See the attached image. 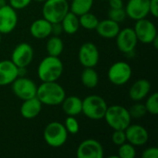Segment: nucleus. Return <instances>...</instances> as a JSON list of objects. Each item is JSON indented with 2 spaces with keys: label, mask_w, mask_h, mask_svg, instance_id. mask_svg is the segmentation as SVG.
Segmentation results:
<instances>
[{
  "label": "nucleus",
  "mask_w": 158,
  "mask_h": 158,
  "mask_svg": "<svg viewBox=\"0 0 158 158\" xmlns=\"http://www.w3.org/2000/svg\"><path fill=\"white\" fill-rule=\"evenodd\" d=\"M36 97L43 105L58 106L66 97V92L56 81H45L37 86Z\"/></svg>",
  "instance_id": "f257e3e1"
},
{
  "label": "nucleus",
  "mask_w": 158,
  "mask_h": 158,
  "mask_svg": "<svg viewBox=\"0 0 158 158\" xmlns=\"http://www.w3.org/2000/svg\"><path fill=\"white\" fill-rule=\"evenodd\" d=\"M64 66L59 56H47L39 64L37 75L42 82L56 81L63 74Z\"/></svg>",
  "instance_id": "f03ea898"
},
{
  "label": "nucleus",
  "mask_w": 158,
  "mask_h": 158,
  "mask_svg": "<svg viewBox=\"0 0 158 158\" xmlns=\"http://www.w3.org/2000/svg\"><path fill=\"white\" fill-rule=\"evenodd\" d=\"M104 118L107 125L113 130L125 131V129L131 123V117L129 109L119 105L107 106Z\"/></svg>",
  "instance_id": "7ed1b4c3"
},
{
  "label": "nucleus",
  "mask_w": 158,
  "mask_h": 158,
  "mask_svg": "<svg viewBox=\"0 0 158 158\" xmlns=\"http://www.w3.org/2000/svg\"><path fill=\"white\" fill-rule=\"evenodd\" d=\"M107 106H108L103 97L96 94H92L86 96L82 100L81 113H83L84 116L90 119L99 120L104 118Z\"/></svg>",
  "instance_id": "20e7f679"
},
{
  "label": "nucleus",
  "mask_w": 158,
  "mask_h": 158,
  "mask_svg": "<svg viewBox=\"0 0 158 158\" xmlns=\"http://www.w3.org/2000/svg\"><path fill=\"white\" fill-rule=\"evenodd\" d=\"M68 131L64 124L58 121H52L46 125L44 130V140L47 145L53 148H58L64 145L68 140Z\"/></svg>",
  "instance_id": "39448f33"
},
{
  "label": "nucleus",
  "mask_w": 158,
  "mask_h": 158,
  "mask_svg": "<svg viewBox=\"0 0 158 158\" xmlns=\"http://www.w3.org/2000/svg\"><path fill=\"white\" fill-rule=\"evenodd\" d=\"M69 11V4L68 0H45L42 9L43 18L51 23L61 22Z\"/></svg>",
  "instance_id": "423d86ee"
},
{
  "label": "nucleus",
  "mask_w": 158,
  "mask_h": 158,
  "mask_svg": "<svg viewBox=\"0 0 158 158\" xmlns=\"http://www.w3.org/2000/svg\"><path fill=\"white\" fill-rule=\"evenodd\" d=\"M132 69L129 63L125 61H117L110 66L107 71L109 81L116 85L121 86L126 84L131 78Z\"/></svg>",
  "instance_id": "0eeeda50"
},
{
  "label": "nucleus",
  "mask_w": 158,
  "mask_h": 158,
  "mask_svg": "<svg viewBox=\"0 0 158 158\" xmlns=\"http://www.w3.org/2000/svg\"><path fill=\"white\" fill-rule=\"evenodd\" d=\"M11 89L18 98L24 101L36 96L37 85L32 80L21 76L18 77L11 83Z\"/></svg>",
  "instance_id": "6e6552de"
},
{
  "label": "nucleus",
  "mask_w": 158,
  "mask_h": 158,
  "mask_svg": "<svg viewBox=\"0 0 158 158\" xmlns=\"http://www.w3.org/2000/svg\"><path fill=\"white\" fill-rule=\"evenodd\" d=\"M138 42L145 44H152L154 39L157 37V30L155 23L146 18L136 20L133 28Z\"/></svg>",
  "instance_id": "1a4fd4ad"
},
{
  "label": "nucleus",
  "mask_w": 158,
  "mask_h": 158,
  "mask_svg": "<svg viewBox=\"0 0 158 158\" xmlns=\"http://www.w3.org/2000/svg\"><path fill=\"white\" fill-rule=\"evenodd\" d=\"M33 48L28 43H20L15 46L11 54V61L18 68H27L33 59Z\"/></svg>",
  "instance_id": "9d476101"
},
{
  "label": "nucleus",
  "mask_w": 158,
  "mask_h": 158,
  "mask_svg": "<svg viewBox=\"0 0 158 158\" xmlns=\"http://www.w3.org/2000/svg\"><path fill=\"white\" fill-rule=\"evenodd\" d=\"M116 44L118 49L125 55L133 52L138 44V39L133 28L120 29L116 36Z\"/></svg>",
  "instance_id": "9b49d317"
},
{
  "label": "nucleus",
  "mask_w": 158,
  "mask_h": 158,
  "mask_svg": "<svg viewBox=\"0 0 158 158\" xmlns=\"http://www.w3.org/2000/svg\"><path fill=\"white\" fill-rule=\"evenodd\" d=\"M18 25V13L9 5L0 6V33L8 34Z\"/></svg>",
  "instance_id": "f8f14e48"
},
{
  "label": "nucleus",
  "mask_w": 158,
  "mask_h": 158,
  "mask_svg": "<svg viewBox=\"0 0 158 158\" xmlns=\"http://www.w3.org/2000/svg\"><path fill=\"white\" fill-rule=\"evenodd\" d=\"M77 156L79 158H103L104 148L97 140L86 139L79 144Z\"/></svg>",
  "instance_id": "ddd939ff"
},
{
  "label": "nucleus",
  "mask_w": 158,
  "mask_h": 158,
  "mask_svg": "<svg viewBox=\"0 0 158 158\" xmlns=\"http://www.w3.org/2000/svg\"><path fill=\"white\" fill-rule=\"evenodd\" d=\"M79 61L84 68H94L99 62V50L97 46L91 42L81 44L79 50Z\"/></svg>",
  "instance_id": "4468645a"
},
{
  "label": "nucleus",
  "mask_w": 158,
  "mask_h": 158,
  "mask_svg": "<svg viewBox=\"0 0 158 158\" xmlns=\"http://www.w3.org/2000/svg\"><path fill=\"white\" fill-rule=\"evenodd\" d=\"M125 11L127 17L135 21L144 19L150 13V0H128Z\"/></svg>",
  "instance_id": "2eb2a0df"
},
{
  "label": "nucleus",
  "mask_w": 158,
  "mask_h": 158,
  "mask_svg": "<svg viewBox=\"0 0 158 158\" xmlns=\"http://www.w3.org/2000/svg\"><path fill=\"white\" fill-rule=\"evenodd\" d=\"M126 140L131 144L136 146H143L146 144L149 140V134L147 130L139 124H130L125 129Z\"/></svg>",
  "instance_id": "dca6fc26"
},
{
  "label": "nucleus",
  "mask_w": 158,
  "mask_h": 158,
  "mask_svg": "<svg viewBox=\"0 0 158 158\" xmlns=\"http://www.w3.org/2000/svg\"><path fill=\"white\" fill-rule=\"evenodd\" d=\"M19 77V68L8 59L0 61V86L11 84Z\"/></svg>",
  "instance_id": "f3484780"
},
{
  "label": "nucleus",
  "mask_w": 158,
  "mask_h": 158,
  "mask_svg": "<svg viewBox=\"0 0 158 158\" xmlns=\"http://www.w3.org/2000/svg\"><path fill=\"white\" fill-rule=\"evenodd\" d=\"M150 91V81L145 79H140L131 86L129 90V96L134 102H141L148 95Z\"/></svg>",
  "instance_id": "a211bd4d"
},
{
  "label": "nucleus",
  "mask_w": 158,
  "mask_h": 158,
  "mask_svg": "<svg viewBox=\"0 0 158 158\" xmlns=\"http://www.w3.org/2000/svg\"><path fill=\"white\" fill-rule=\"evenodd\" d=\"M43 104L35 96L27 100H24L20 106V115L26 119H31L36 118L42 111Z\"/></svg>",
  "instance_id": "6ab92c4d"
},
{
  "label": "nucleus",
  "mask_w": 158,
  "mask_h": 158,
  "mask_svg": "<svg viewBox=\"0 0 158 158\" xmlns=\"http://www.w3.org/2000/svg\"><path fill=\"white\" fill-rule=\"evenodd\" d=\"M95 31L98 33V35H100L103 38L113 39L116 38L118 31H120V26L119 23L110 19H106L98 22Z\"/></svg>",
  "instance_id": "aec40b11"
},
{
  "label": "nucleus",
  "mask_w": 158,
  "mask_h": 158,
  "mask_svg": "<svg viewBox=\"0 0 158 158\" xmlns=\"http://www.w3.org/2000/svg\"><path fill=\"white\" fill-rule=\"evenodd\" d=\"M52 23L42 18L34 20L30 26V32L36 39H45L51 35Z\"/></svg>",
  "instance_id": "412c9836"
},
{
  "label": "nucleus",
  "mask_w": 158,
  "mask_h": 158,
  "mask_svg": "<svg viewBox=\"0 0 158 158\" xmlns=\"http://www.w3.org/2000/svg\"><path fill=\"white\" fill-rule=\"evenodd\" d=\"M62 109L67 116L76 117L81 113L82 110V100L78 96H69L65 97L61 103Z\"/></svg>",
  "instance_id": "4be33fe9"
},
{
  "label": "nucleus",
  "mask_w": 158,
  "mask_h": 158,
  "mask_svg": "<svg viewBox=\"0 0 158 158\" xmlns=\"http://www.w3.org/2000/svg\"><path fill=\"white\" fill-rule=\"evenodd\" d=\"M61 25L63 28V31L67 34H74L78 31L80 26L79 16L75 15L71 11H69L66 16L61 20Z\"/></svg>",
  "instance_id": "5701e85b"
},
{
  "label": "nucleus",
  "mask_w": 158,
  "mask_h": 158,
  "mask_svg": "<svg viewBox=\"0 0 158 158\" xmlns=\"http://www.w3.org/2000/svg\"><path fill=\"white\" fill-rule=\"evenodd\" d=\"M81 81L85 87L93 89L97 86L99 82V76L94 68H84L81 75Z\"/></svg>",
  "instance_id": "b1692460"
},
{
  "label": "nucleus",
  "mask_w": 158,
  "mask_h": 158,
  "mask_svg": "<svg viewBox=\"0 0 158 158\" xmlns=\"http://www.w3.org/2000/svg\"><path fill=\"white\" fill-rule=\"evenodd\" d=\"M64 49V44L59 36L53 35L46 42V52L48 56H59Z\"/></svg>",
  "instance_id": "393cba45"
},
{
  "label": "nucleus",
  "mask_w": 158,
  "mask_h": 158,
  "mask_svg": "<svg viewBox=\"0 0 158 158\" xmlns=\"http://www.w3.org/2000/svg\"><path fill=\"white\" fill-rule=\"evenodd\" d=\"M94 5V0H72L69 5V11L77 16L90 12Z\"/></svg>",
  "instance_id": "a878e982"
},
{
  "label": "nucleus",
  "mask_w": 158,
  "mask_h": 158,
  "mask_svg": "<svg viewBox=\"0 0 158 158\" xmlns=\"http://www.w3.org/2000/svg\"><path fill=\"white\" fill-rule=\"evenodd\" d=\"M79 21L80 26H81L82 28L86 30H95L99 22V19L94 14L87 12L79 16Z\"/></svg>",
  "instance_id": "bb28decb"
},
{
  "label": "nucleus",
  "mask_w": 158,
  "mask_h": 158,
  "mask_svg": "<svg viewBox=\"0 0 158 158\" xmlns=\"http://www.w3.org/2000/svg\"><path fill=\"white\" fill-rule=\"evenodd\" d=\"M136 156L135 146L130 143H124L118 146V158H134Z\"/></svg>",
  "instance_id": "cd10ccee"
},
{
  "label": "nucleus",
  "mask_w": 158,
  "mask_h": 158,
  "mask_svg": "<svg viewBox=\"0 0 158 158\" xmlns=\"http://www.w3.org/2000/svg\"><path fill=\"white\" fill-rule=\"evenodd\" d=\"M145 108L147 110V113L156 116L158 114V94L155 92L152 94L146 100L145 104Z\"/></svg>",
  "instance_id": "c85d7f7f"
},
{
  "label": "nucleus",
  "mask_w": 158,
  "mask_h": 158,
  "mask_svg": "<svg viewBox=\"0 0 158 158\" xmlns=\"http://www.w3.org/2000/svg\"><path fill=\"white\" fill-rule=\"evenodd\" d=\"M129 112L131 118H141L147 114L144 104H142L140 102H136V104L132 105L129 109Z\"/></svg>",
  "instance_id": "c756f323"
},
{
  "label": "nucleus",
  "mask_w": 158,
  "mask_h": 158,
  "mask_svg": "<svg viewBox=\"0 0 158 158\" xmlns=\"http://www.w3.org/2000/svg\"><path fill=\"white\" fill-rule=\"evenodd\" d=\"M127 18V14L125 11V8L120 7V8H110L108 11V19L120 23L125 20Z\"/></svg>",
  "instance_id": "7c9ffc66"
},
{
  "label": "nucleus",
  "mask_w": 158,
  "mask_h": 158,
  "mask_svg": "<svg viewBox=\"0 0 158 158\" xmlns=\"http://www.w3.org/2000/svg\"><path fill=\"white\" fill-rule=\"evenodd\" d=\"M68 133L69 134H77L80 131V124L75 117L68 116V118L65 120L64 124Z\"/></svg>",
  "instance_id": "2f4dec72"
},
{
  "label": "nucleus",
  "mask_w": 158,
  "mask_h": 158,
  "mask_svg": "<svg viewBox=\"0 0 158 158\" xmlns=\"http://www.w3.org/2000/svg\"><path fill=\"white\" fill-rule=\"evenodd\" d=\"M111 140H112V143L117 146H119V145L123 144L124 143L127 142L125 131L114 130V132L112 133V136H111Z\"/></svg>",
  "instance_id": "473e14b6"
},
{
  "label": "nucleus",
  "mask_w": 158,
  "mask_h": 158,
  "mask_svg": "<svg viewBox=\"0 0 158 158\" xmlns=\"http://www.w3.org/2000/svg\"><path fill=\"white\" fill-rule=\"evenodd\" d=\"M31 0H9V6L16 10L23 9L31 4Z\"/></svg>",
  "instance_id": "72a5a7b5"
},
{
  "label": "nucleus",
  "mask_w": 158,
  "mask_h": 158,
  "mask_svg": "<svg viewBox=\"0 0 158 158\" xmlns=\"http://www.w3.org/2000/svg\"><path fill=\"white\" fill-rule=\"evenodd\" d=\"M143 158H157L158 157V148L157 147H149L146 148L142 153Z\"/></svg>",
  "instance_id": "f704fd0d"
},
{
  "label": "nucleus",
  "mask_w": 158,
  "mask_h": 158,
  "mask_svg": "<svg viewBox=\"0 0 158 158\" xmlns=\"http://www.w3.org/2000/svg\"><path fill=\"white\" fill-rule=\"evenodd\" d=\"M63 32V28L60 22H56V23H52L51 25V34L56 35V36H59L61 33Z\"/></svg>",
  "instance_id": "c9c22d12"
},
{
  "label": "nucleus",
  "mask_w": 158,
  "mask_h": 158,
  "mask_svg": "<svg viewBox=\"0 0 158 158\" xmlns=\"http://www.w3.org/2000/svg\"><path fill=\"white\" fill-rule=\"evenodd\" d=\"M150 13L154 18L158 17V0H150Z\"/></svg>",
  "instance_id": "e433bc0d"
},
{
  "label": "nucleus",
  "mask_w": 158,
  "mask_h": 158,
  "mask_svg": "<svg viewBox=\"0 0 158 158\" xmlns=\"http://www.w3.org/2000/svg\"><path fill=\"white\" fill-rule=\"evenodd\" d=\"M110 8L123 7V0H108Z\"/></svg>",
  "instance_id": "4c0bfd02"
},
{
  "label": "nucleus",
  "mask_w": 158,
  "mask_h": 158,
  "mask_svg": "<svg viewBox=\"0 0 158 158\" xmlns=\"http://www.w3.org/2000/svg\"><path fill=\"white\" fill-rule=\"evenodd\" d=\"M153 44L154 45V47L156 48V49H157L158 48V36L157 37H156L155 39H154V41L152 42V44Z\"/></svg>",
  "instance_id": "58836bf2"
},
{
  "label": "nucleus",
  "mask_w": 158,
  "mask_h": 158,
  "mask_svg": "<svg viewBox=\"0 0 158 158\" xmlns=\"http://www.w3.org/2000/svg\"><path fill=\"white\" fill-rule=\"evenodd\" d=\"M5 5H6V0H0V6H5Z\"/></svg>",
  "instance_id": "ea45409f"
},
{
  "label": "nucleus",
  "mask_w": 158,
  "mask_h": 158,
  "mask_svg": "<svg viewBox=\"0 0 158 158\" xmlns=\"http://www.w3.org/2000/svg\"><path fill=\"white\" fill-rule=\"evenodd\" d=\"M33 1H35V2H39V3H44L45 0H33Z\"/></svg>",
  "instance_id": "a19ab883"
},
{
  "label": "nucleus",
  "mask_w": 158,
  "mask_h": 158,
  "mask_svg": "<svg viewBox=\"0 0 158 158\" xmlns=\"http://www.w3.org/2000/svg\"><path fill=\"white\" fill-rule=\"evenodd\" d=\"M1 35H2V34L0 33V43H1Z\"/></svg>",
  "instance_id": "79ce46f5"
}]
</instances>
